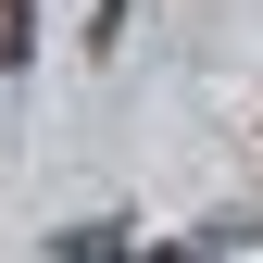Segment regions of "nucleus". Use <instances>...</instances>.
<instances>
[{
  "label": "nucleus",
  "instance_id": "1",
  "mask_svg": "<svg viewBox=\"0 0 263 263\" xmlns=\"http://www.w3.org/2000/svg\"><path fill=\"white\" fill-rule=\"evenodd\" d=\"M25 50H38V13H25V0H0V76H13Z\"/></svg>",
  "mask_w": 263,
  "mask_h": 263
},
{
  "label": "nucleus",
  "instance_id": "2",
  "mask_svg": "<svg viewBox=\"0 0 263 263\" xmlns=\"http://www.w3.org/2000/svg\"><path fill=\"white\" fill-rule=\"evenodd\" d=\"M63 263H125V238H113V226H76V238H63Z\"/></svg>",
  "mask_w": 263,
  "mask_h": 263
}]
</instances>
